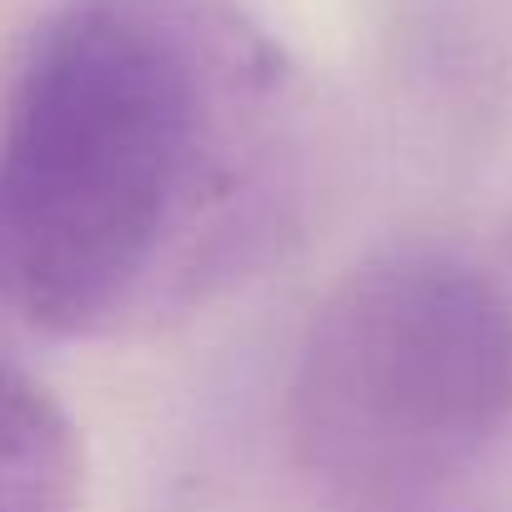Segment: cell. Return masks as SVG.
I'll return each instance as SVG.
<instances>
[{
  "label": "cell",
  "mask_w": 512,
  "mask_h": 512,
  "mask_svg": "<svg viewBox=\"0 0 512 512\" xmlns=\"http://www.w3.org/2000/svg\"><path fill=\"white\" fill-rule=\"evenodd\" d=\"M81 437L66 407L0 357V512H76Z\"/></svg>",
  "instance_id": "3957f363"
},
{
  "label": "cell",
  "mask_w": 512,
  "mask_h": 512,
  "mask_svg": "<svg viewBox=\"0 0 512 512\" xmlns=\"http://www.w3.org/2000/svg\"><path fill=\"white\" fill-rule=\"evenodd\" d=\"M307 186V81L236 0H61L0 101V312L171 327L277 262Z\"/></svg>",
  "instance_id": "6da1fadb"
},
{
  "label": "cell",
  "mask_w": 512,
  "mask_h": 512,
  "mask_svg": "<svg viewBox=\"0 0 512 512\" xmlns=\"http://www.w3.org/2000/svg\"><path fill=\"white\" fill-rule=\"evenodd\" d=\"M287 427L347 512L437 497L512 432V282L457 246L367 256L307 322Z\"/></svg>",
  "instance_id": "7a4b0ae2"
}]
</instances>
